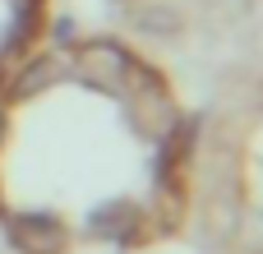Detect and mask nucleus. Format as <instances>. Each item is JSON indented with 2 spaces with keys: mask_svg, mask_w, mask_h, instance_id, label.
Returning <instances> with one entry per match:
<instances>
[{
  "mask_svg": "<svg viewBox=\"0 0 263 254\" xmlns=\"http://www.w3.org/2000/svg\"><path fill=\"white\" fill-rule=\"evenodd\" d=\"M60 241H65V231L55 217H32V213L14 217V245H23L28 254H55Z\"/></svg>",
  "mask_w": 263,
  "mask_h": 254,
  "instance_id": "f257e3e1",
  "label": "nucleus"
},
{
  "mask_svg": "<svg viewBox=\"0 0 263 254\" xmlns=\"http://www.w3.org/2000/svg\"><path fill=\"white\" fill-rule=\"evenodd\" d=\"M88 227H92L97 236H106V241H129L134 217H129V208H125V204H111L106 213H92V217H88Z\"/></svg>",
  "mask_w": 263,
  "mask_h": 254,
  "instance_id": "f03ea898",
  "label": "nucleus"
}]
</instances>
